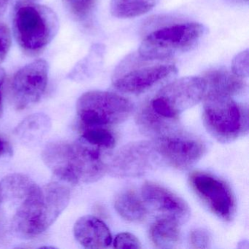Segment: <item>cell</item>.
<instances>
[{
    "label": "cell",
    "instance_id": "cell-23",
    "mask_svg": "<svg viewBox=\"0 0 249 249\" xmlns=\"http://www.w3.org/2000/svg\"><path fill=\"white\" fill-rule=\"evenodd\" d=\"M249 66V50L246 49L234 56L231 62V71L240 78H248Z\"/></svg>",
    "mask_w": 249,
    "mask_h": 249
},
{
    "label": "cell",
    "instance_id": "cell-24",
    "mask_svg": "<svg viewBox=\"0 0 249 249\" xmlns=\"http://www.w3.org/2000/svg\"><path fill=\"white\" fill-rule=\"evenodd\" d=\"M189 244L193 249H208L211 245V235L205 229H195L190 233Z\"/></svg>",
    "mask_w": 249,
    "mask_h": 249
},
{
    "label": "cell",
    "instance_id": "cell-12",
    "mask_svg": "<svg viewBox=\"0 0 249 249\" xmlns=\"http://www.w3.org/2000/svg\"><path fill=\"white\" fill-rule=\"evenodd\" d=\"M177 72L173 64L145 65L119 72L113 79L114 88L127 94H141Z\"/></svg>",
    "mask_w": 249,
    "mask_h": 249
},
{
    "label": "cell",
    "instance_id": "cell-16",
    "mask_svg": "<svg viewBox=\"0 0 249 249\" xmlns=\"http://www.w3.org/2000/svg\"><path fill=\"white\" fill-rule=\"evenodd\" d=\"M172 120L157 113L150 103L141 107L136 117L137 124L142 132L155 139L177 129Z\"/></svg>",
    "mask_w": 249,
    "mask_h": 249
},
{
    "label": "cell",
    "instance_id": "cell-31",
    "mask_svg": "<svg viewBox=\"0 0 249 249\" xmlns=\"http://www.w3.org/2000/svg\"><path fill=\"white\" fill-rule=\"evenodd\" d=\"M26 1H32V2H36V1H37V0H26Z\"/></svg>",
    "mask_w": 249,
    "mask_h": 249
},
{
    "label": "cell",
    "instance_id": "cell-13",
    "mask_svg": "<svg viewBox=\"0 0 249 249\" xmlns=\"http://www.w3.org/2000/svg\"><path fill=\"white\" fill-rule=\"evenodd\" d=\"M142 196L148 206L160 213L161 217L170 218L183 224L189 220V205L171 191L154 182L147 181L142 187Z\"/></svg>",
    "mask_w": 249,
    "mask_h": 249
},
{
    "label": "cell",
    "instance_id": "cell-30",
    "mask_svg": "<svg viewBox=\"0 0 249 249\" xmlns=\"http://www.w3.org/2000/svg\"><path fill=\"white\" fill-rule=\"evenodd\" d=\"M236 1H243V2H248L249 0H236Z\"/></svg>",
    "mask_w": 249,
    "mask_h": 249
},
{
    "label": "cell",
    "instance_id": "cell-28",
    "mask_svg": "<svg viewBox=\"0 0 249 249\" xmlns=\"http://www.w3.org/2000/svg\"><path fill=\"white\" fill-rule=\"evenodd\" d=\"M8 151V144L5 140L0 138V157L6 154Z\"/></svg>",
    "mask_w": 249,
    "mask_h": 249
},
{
    "label": "cell",
    "instance_id": "cell-25",
    "mask_svg": "<svg viewBox=\"0 0 249 249\" xmlns=\"http://www.w3.org/2000/svg\"><path fill=\"white\" fill-rule=\"evenodd\" d=\"M11 42L12 37L9 27L4 23L0 22V64L6 58L11 49Z\"/></svg>",
    "mask_w": 249,
    "mask_h": 249
},
{
    "label": "cell",
    "instance_id": "cell-32",
    "mask_svg": "<svg viewBox=\"0 0 249 249\" xmlns=\"http://www.w3.org/2000/svg\"><path fill=\"white\" fill-rule=\"evenodd\" d=\"M1 205H2V203H1V198H0V211H1Z\"/></svg>",
    "mask_w": 249,
    "mask_h": 249
},
{
    "label": "cell",
    "instance_id": "cell-21",
    "mask_svg": "<svg viewBox=\"0 0 249 249\" xmlns=\"http://www.w3.org/2000/svg\"><path fill=\"white\" fill-rule=\"evenodd\" d=\"M81 140L89 145L100 148H113L116 144L113 134L104 126L81 128Z\"/></svg>",
    "mask_w": 249,
    "mask_h": 249
},
{
    "label": "cell",
    "instance_id": "cell-4",
    "mask_svg": "<svg viewBox=\"0 0 249 249\" xmlns=\"http://www.w3.org/2000/svg\"><path fill=\"white\" fill-rule=\"evenodd\" d=\"M203 123L208 132L221 142H230L249 131L248 109L230 96L206 92L204 97Z\"/></svg>",
    "mask_w": 249,
    "mask_h": 249
},
{
    "label": "cell",
    "instance_id": "cell-2",
    "mask_svg": "<svg viewBox=\"0 0 249 249\" xmlns=\"http://www.w3.org/2000/svg\"><path fill=\"white\" fill-rule=\"evenodd\" d=\"M42 157L56 177L72 184L97 181L107 171L99 148L83 140L50 142Z\"/></svg>",
    "mask_w": 249,
    "mask_h": 249
},
{
    "label": "cell",
    "instance_id": "cell-15",
    "mask_svg": "<svg viewBox=\"0 0 249 249\" xmlns=\"http://www.w3.org/2000/svg\"><path fill=\"white\" fill-rule=\"evenodd\" d=\"M202 77L206 83V92L232 97L244 92L246 89L244 78L237 76L224 68L209 70L204 72Z\"/></svg>",
    "mask_w": 249,
    "mask_h": 249
},
{
    "label": "cell",
    "instance_id": "cell-3",
    "mask_svg": "<svg viewBox=\"0 0 249 249\" xmlns=\"http://www.w3.org/2000/svg\"><path fill=\"white\" fill-rule=\"evenodd\" d=\"M13 26L16 40L23 52L36 56L57 34L59 20L49 7L21 0L14 9Z\"/></svg>",
    "mask_w": 249,
    "mask_h": 249
},
{
    "label": "cell",
    "instance_id": "cell-17",
    "mask_svg": "<svg viewBox=\"0 0 249 249\" xmlns=\"http://www.w3.org/2000/svg\"><path fill=\"white\" fill-rule=\"evenodd\" d=\"M179 224L174 219L161 217L150 229V237L158 249H173L180 241Z\"/></svg>",
    "mask_w": 249,
    "mask_h": 249
},
{
    "label": "cell",
    "instance_id": "cell-9",
    "mask_svg": "<svg viewBox=\"0 0 249 249\" xmlns=\"http://www.w3.org/2000/svg\"><path fill=\"white\" fill-rule=\"evenodd\" d=\"M154 145L159 155L180 170H186L196 164L206 151L201 140L177 129L157 138Z\"/></svg>",
    "mask_w": 249,
    "mask_h": 249
},
{
    "label": "cell",
    "instance_id": "cell-1",
    "mask_svg": "<svg viewBox=\"0 0 249 249\" xmlns=\"http://www.w3.org/2000/svg\"><path fill=\"white\" fill-rule=\"evenodd\" d=\"M70 199L69 189L57 182L43 186L34 183L24 195L2 202L1 207L14 208L11 227L17 234L33 237L53 224L68 206Z\"/></svg>",
    "mask_w": 249,
    "mask_h": 249
},
{
    "label": "cell",
    "instance_id": "cell-26",
    "mask_svg": "<svg viewBox=\"0 0 249 249\" xmlns=\"http://www.w3.org/2000/svg\"><path fill=\"white\" fill-rule=\"evenodd\" d=\"M116 249H141V242L134 234L129 232L120 233L116 235L113 242Z\"/></svg>",
    "mask_w": 249,
    "mask_h": 249
},
{
    "label": "cell",
    "instance_id": "cell-18",
    "mask_svg": "<svg viewBox=\"0 0 249 249\" xmlns=\"http://www.w3.org/2000/svg\"><path fill=\"white\" fill-rule=\"evenodd\" d=\"M114 207L118 213L127 221L141 222L146 218V208L136 192L131 189L123 191L116 196Z\"/></svg>",
    "mask_w": 249,
    "mask_h": 249
},
{
    "label": "cell",
    "instance_id": "cell-27",
    "mask_svg": "<svg viewBox=\"0 0 249 249\" xmlns=\"http://www.w3.org/2000/svg\"><path fill=\"white\" fill-rule=\"evenodd\" d=\"M5 79V72L2 68H0V116L2 112V87Z\"/></svg>",
    "mask_w": 249,
    "mask_h": 249
},
{
    "label": "cell",
    "instance_id": "cell-8",
    "mask_svg": "<svg viewBox=\"0 0 249 249\" xmlns=\"http://www.w3.org/2000/svg\"><path fill=\"white\" fill-rule=\"evenodd\" d=\"M189 180L194 192L215 215L224 221L232 219L235 213V199L225 182L200 171L191 173Z\"/></svg>",
    "mask_w": 249,
    "mask_h": 249
},
{
    "label": "cell",
    "instance_id": "cell-20",
    "mask_svg": "<svg viewBox=\"0 0 249 249\" xmlns=\"http://www.w3.org/2000/svg\"><path fill=\"white\" fill-rule=\"evenodd\" d=\"M51 126L49 117L44 114H35L30 116L17 128V133L24 140L43 136Z\"/></svg>",
    "mask_w": 249,
    "mask_h": 249
},
{
    "label": "cell",
    "instance_id": "cell-6",
    "mask_svg": "<svg viewBox=\"0 0 249 249\" xmlns=\"http://www.w3.org/2000/svg\"><path fill=\"white\" fill-rule=\"evenodd\" d=\"M132 102L113 92L91 91L77 102V115L81 128L117 124L128 119L133 111Z\"/></svg>",
    "mask_w": 249,
    "mask_h": 249
},
{
    "label": "cell",
    "instance_id": "cell-10",
    "mask_svg": "<svg viewBox=\"0 0 249 249\" xmlns=\"http://www.w3.org/2000/svg\"><path fill=\"white\" fill-rule=\"evenodd\" d=\"M48 73L47 62L38 59L26 65L14 75L11 91L17 109L27 108L41 99L47 87Z\"/></svg>",
    "mask_w": 249,
    "mask_h": 249
},
{
    "label": "cell",
    "instance_id": "cell-5",
    "mask_svg": "<svg viewBox=\"0 0 249 249\" xmlns=\"http://www.w3.org/2000/svg\"><path fill=\"white\" fill-rule=\"evenodd\" d=\"M206 29L196 22L169 26L150 33L138 49L145 61H162L190 51L200 41Z\"/></svg>",
    "mask_w": 249,
    "mask_h": 249
},
{
    "label": "cell",
    "instance_id": "cell-29",
    "mask_svg": "<svg viewBox=\"0 0 249 249\" xmlns=\"http://www.w3.org/2000/svg\"><path fill=\"white\" fill-rule=\"evenodd\" d=\"M9 0H0V17L5 12Z\"/></svg>",
    "mask_w": 249,
    "mask_h": 249
},
{
    "label": "cell",
    "instance_id": "cell-11",
    "mask_svg": "<svg viewBox=\"0 0 249 249\" xmlns=\"http://www.w3.org/2000/svg\"><path fill=\"white\" fill-rule=\"evenodd\" d=\"M157 152L152 142L139 141L127 144L115 153L107 164V171L116 177H138L154 167Z\"/></svg>",
    "mask_w": 249,
    "mask_h": 249
},
{
    "label": "cell",
    "instance_id": "cell-19",
    "mask_svg": "<svg viewBox=\"0 0 249 249\" xmlns=\"http://www.w3.org/2000/svg\"><path fill=\"white\" fill-rule=\"evenodd\" d=\"M160 0H111L110 13L116 18H135L157 6Z\"/></svg>",
    "mask_w": 249,
    "mask_h": 249
},
{
    "label": "cell",
    "instance_id": "cell-14",
    "mask_svg": "<svg viewBox=\"0 0 249 249\" xmlns=\"http://www.w3.org/2000/svg\"><path fill=\"white\" fill-rule=\"evenodd\" d=\"M73 231L78 243L87 249H106L112 243L108 227L94 215L81 217L75 222Z\"/></svg>",
    "mask_w": 249,
    "mask_h": 249
},
{
    "label": "cell",
    "instance_id": "cell-7",
    "mask_svg": "<svg viewBox=\"0 0 249 249\" xmlns=\"http://www.w3.org/2000/svg\"><path fill=\"white\" fill-rule=\"evenodd\" d=\"M206 90V83L202 77H183L163 87L150 103L159 114L174 119L199 103Z\"/></svg>",
    "mask_w": 249,
    "mask_h": 249
},
{
    "label": "cell",
    "instance_id": "cell-22",
    "mask_svg": "<svg viewBox=\"0 0 249 249\" xmlns=\"http://www.w3.org/2000/svg\"><path fill=\"white\" fill-rule=\"evenodd\" d=\"M97 0H63L67 9L76 18L85 19L94 10Z\"/></svg>",
    "mask_w": 249,
    "mask_h": 249
}]
</instances>
